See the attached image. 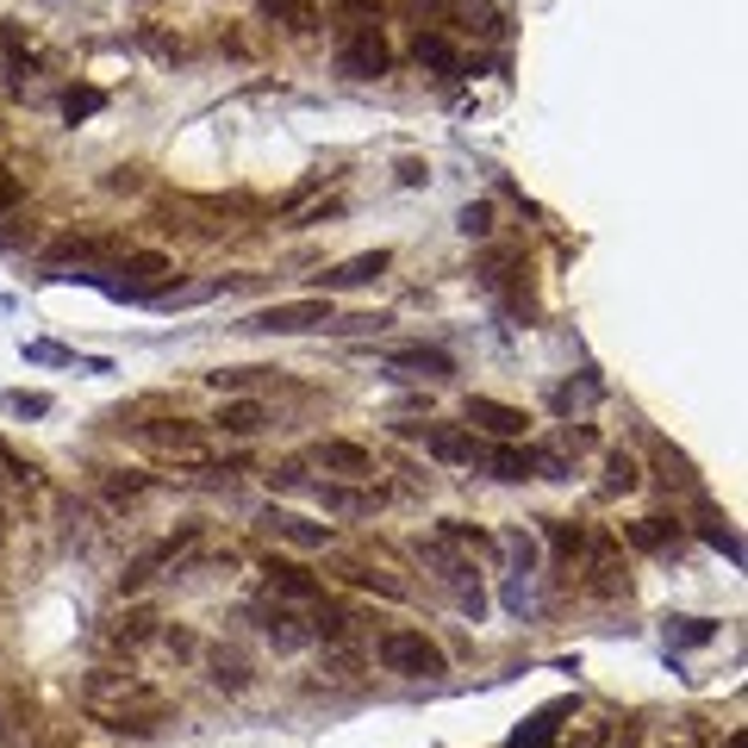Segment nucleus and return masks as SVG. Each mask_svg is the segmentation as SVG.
I'll use <instances>...</instances> for the list:
<instances>
[{
  "mask_svg": "<svg viewBox=\"0 0 748 748\" xmlns=\"http://www.w3.org/2000/svg\"><path fill=\"white\" fill-rule=\"evenodd\" d=\"M375 661H381L387 673H400V680H443V673H449V655L424 630H381Z\"/></svg>",
  "mask_w": 748,
  "mask_h": 748,
  "instance_id": "nucleus-1",
  "label": "nucleus"
},
{
  "mask_svg": "<svg viewBox=\"0 0 748 748\" xmlns=\"http://www.w3.org/2000/svg\"><path fill=\"white\" fill-rule=\"evenodd\" d=\"M275 487H306V493L325 505L331 518H362V512H375V505L387 499V493H368V487H356V480H306L293 461L275 475Z\"/></svg>",
  "mask_w": 748,
  "mask_h": 748,
  "instance_id": "nucleus-2",
  "label": "nucleus"
},
{
  "mask_svg": "<svg viewBox=\"0 0 748 748\" xmlns=\"http://www.w3.org/2000/svg\"><path fill=\"white\" fill-rule=\"evenodd\" d=\"M337 312H331V300L319 293V300H281V306H263L249 312L244 331H263V337H306V331H325Z\"/></svg>",
  "mask_w": 748,
  "mask_h": 748,
  "instance_id": "nucleus-3",
  "label": "nucleus"
},
{
  "mask_svg": "<svg viewBox=\"0 0 748 748\" xmlns=\"http://www.w3.org/2000/svg\"><path fill=\"white\" fill-rule=\"evenodd\" d=\"M337 76H349V81L387 76V38H381V25H349L344 38H337Z\"/></svg>",
  "mask_w": 748,
  "mask_h": 748,
  "instance_id": "nucleus-4",
  "label": "nucleus"
},
{
  "mask_svg": "<svg viewBox=\"0 0 748 748\" xmlns=\"http://www.w3.org/2000/svg\"><path fill=\"white\" fill-rule=\"evenodd\" d=\"M256 630H263V643H269L275 655H293L319 636V624H306V605H281V599H275V605L256 612Z\"/></svg>",
  "mask_w": 748,
  "mask_h": 748,
  "instance_id": "nucleus-5",
  "label": "nucleus"
},
{
  "mask_svg": "<svg viewBox=\"0 0 748 748\" xmlns=\"http://www.w3.org/2000/svg\"><path fill=\"white\" fill-rule=\"evenodd\" d=\"M193 543H200V531H193V524H188V531H175V537H163V543H150V549H144V556H137L125 574H119V593H144V587H150L163 568H169V561L188 556Z\"/></svg>",
  "mask_w": 748,
  "mask_h": 748,
  "instance_id": "nucleus-6",
  "label": "nucleus"
},
{
  "mask_svg": "<svg viewBox=\"0 0 748 748\" xmlns=\"http://www.w3.org/2000/svg\"><path fill=\"white\" fill-rule=\"evenodd\" d=\"M137 437H144V449H156V456L206 468V443H200V431H193V424H181V418H175V424H144Z\"/></svg>",
  "mask_w": 748,
  "mask_h": 748,
  "instance_id": "nucleus-7",
  "label": "nucleus"
},
{
  "mask_svg": "<svg viewBox=\"0 0 748 748\" xmlns=\"http://www.w3.org/2000/svg\"><path fill=\"white\" fill-rule=\"evenodd\" d=\"M405 431H412V437H424V449H431V456L437 461H449V468H461V461H480V449H487V443L475 437V431H461V424H405Z\"/></svg>",
  "mask_w": 748,
  "mask_h": 748,
  "instance_id": "nucleus-8",
  "label": "nucleus"
},
{
  "mask_svg": "<svg viewBox=\"0 0 748 748\" xmlns=\"http://www.w3.org/2000/svg\"><path fill=\"white\" fill-rule=\"evenodd\" d=\"M256 524H263L269 537L293 543V549H331V543H337V531H331V524H312V518H300V512H281V505H269Z\"/></svg>",
  "mask_w": 748,
  "mask_h": 748,
  "instance_id": "nucleus-9",
  "label": "nucleus"
},
{
  "mask_svg": "<svg viewBox=\"0 0 748 748\" xmlns=\"http://www.w3.org/2000/svg\"><path fill=\"white\" fill-rule=\"evenodd\" d=\"M263 580H269V593L281 599V605H319V599H325V587H319L300 561H275L269 556L263 561Z\"/></svg>",
  "mask_w": 748,
  "mask_h": 748,
  "instance_id": "nucleus-10",
  "label": "nucleus"
},
{
  "mask_svg": "<svg viewBox=\"0 0 748 748\" xmlns=\"http://www.w3.org/2000/svg\"><path fill=\"white\" fill-rule=\"evenodd\" d=\"M312 461H319L331 480H368V475H375V456H368L362 443H344V437L312 443Z\"/></svg>",
  "mask_w": 748,
  "mask_h": 748,
  "instance_id": "nucleus-11",
  "label": "nucleus"
},
{
  "mask_svg": "<svg viewBox=\"0 0 748 748\" xmlns=\"http://www.w3.org/2000/svg\"><path fill=\"white\" fill-rule=\"evenodd\" d=\"M387 269H393V249H362V256H349V263H337V269L319 275V288H325V293L368 288V281H381Z\"/></svg>",
  "mask_w": 748,
  "mask_h": 748,
  "instance_id": "nucleus-12",
  "label": "nucleus"
},
{
  "mask_svg": "<svg viewBox=\"0 0 748 748\" xmlns=\"http://www.w3.org/2000/svg\"><path fill=\"white\" fill-rule=\"evenodd\" d=\"M212 431H219V437H263V431H269V405L263 400H225L212 412Z\"/></svg>",
  "mask_w": 748,
  "mask_h": 748,
  "instance_id": "nucleus-13",
  "label": "nucleus"
},
{
  "mask_svg": "<svg viewBox=\"0 0 748 748\" xmlns=\"http://www.w3.org/2000/svg\"><path fill=\"white\" fill-rule=\"evenodd\" d=\"M468 424H480V431H493V437H505V443H512V437H524V424H531V418H524L518 405H499V400H468Z\"/></svg>",
  "mask_w": 748,
  "mask_h": 748,
  "instance_id": "nucleus-14",
  "label": "nucleus"
},
{
  "mask_svg": "<svg viewBox=\"0 0 748 748\" xmlns=\"http://www.w3.org/2000/svg\"><path fill=\"white\" fill-rule=\"evenodd\" d=\"M387 362H393V368H418V381H449V375H456V362H449L443 349H431V344H405V349H393Z\"/></svg>",
  "mask_w": 748,
  "mask_h": 748,
  "instance_id": "nucleus-15",
  "label": "nucleus"
},
{
  "mask_svg": "<svg viewBox=\"0 0 748 748\" xmlns=\"http://www.w3.org/2000/svg\"><path fill=\"white\" fill-rule=\"evenodd\" d=\"M480 468H493V480H531V475H537V449H512V443H499V449H480Z\"/></svg>",
  "mask_w": 748,
  "mask_h": 748,
  "instance_id": "nucleus-16",
  "label": "nucleus"
},
{
  "mask_svg": "<svg viewBox=\"0 0 748 748\" xmlns=\"http://www.w3.org/2000/svg\"><path fill=\"white\" fill-rule=\"evenodd\" d=\"M206 680L219 692H249V680H256V673H249V661L237 649H212L206 655Z\"/></svg>",
  "mask_w": 748,
  "mask_h": 748,
  "instance_id": "nucleus-17",
  "label": "nucleus"
},
{
  "mask_svg": "<svg viewBox=\"0 0 748 748\" xmlns=\"http://www.w3.org/2000/svg\"><path fill=\"white\" fill-rule=\"evenodd\" d=\"M418 63H424V69H437V76H456V69H461L456 44L443 38V32H418Z\"/></svg>",
  "mask_w": 748,
  "mask_h": 748,
  "instance_id": "nucleus-18",
  "label": "nucleus"
},
{
  "mask_svg": "<svg viewBox=\"0 0 748 748\" xmlns=\"http://www.w3.org/2000/svg\"><path fill=\"white\" fill-rule=\"evenodd\" d=\"M636 480H643V468H636V456H624V449H612L605 456V493H636Z\"/></svg>",
  "mask_w": 748,
  "mask_h": 748,
  "instance_id": "nucleus-19",
  "label": "nucleus"
},
{
  "mask_svg": "<svg viewBox=\"0 0 748 748\" xmlns=\"http://www.w3.org/2000/svg\"><path fill=\"white\" fill-rule=\"evenodd\" d=\"M69 256H107V237H88V231H69V237H57L51 244V263H69Z\"/></svg>",
  "mask_w": 748,
  "mask_h": 748,
  "instance_id": "nucleus-20",
  "label": "nucleus"
},
{
  "mask_svg": "<svg viewBox=\"0 0 748 748\" xmlns=\"http://www.w3.org/2000/svg\"><path fill=\"white\" fill-rule=\"evenodd\" d=\"M175 263L163 256V249H137V256H125L119 263V275H132V281H156V275H169Z\"/></svg>",
  "mask_w": 748,
  "mask_h": 748,
  "instance_id": "nucleus-21",
  "label": "nucleus"
},
{
  "mask_svg": "<svg viewBox=\"0 0 748 748\" xmlns=\"http://www.w3.org/2000/svg\"><path fill=\"white\" fill-rule=\"evenodd\" d=\"M673 537H680V524H668V518H643V524H630V543H636V549H668Z\"/></svg>",
  "mask_w": 748,
  "mask_h": 748,
  "instance_id": "nucleus-22",
  "label": "nucleus"
},
{
  "mask_svg": "<svg viewBox=\"0 0 748 748\" xmlns=\"http://www.w3.org/2000/svg\"><path fill=\"white\" fill-rule=\"evenodd\" d=\"M711 636H717V624H711V617H673V624H668V643H680V649L711 643Z\"/></svg>",
  "mask_w": 748,
  "mask_h": 748,
  "instance_id": "nucleus-23",
  "label": "nucleus"
},
{
  "mask_svg": "<svg viewBox=\"0 0 748 748\" xmlns=\"http://www.w3.org/2000/svg\"><path fill=\"white\" fill-rule=\"evenodd\" d=\"M556 743V711H543V717H531V724L512 736V748H549Z\"/></svg>",
  "mask_w": 748,
  "mask_h": 748,
  "instance_id": "nucleus-24",
  "label": "nucleus"
},
{
  "mask_svg": "<svg viewBox=\"0 0 748 748\" xmlns=\"http://www.w3.org/2000/svg\"><path fill=\"white\" fill-rule=\"evenodd\" d=\"M349 587H362V593H381V599H405V587L400 580H387V574H375V568H349Z\"/></svg>",
  "mask_w": 748,
  "mask_h": 748,
  "instance_id": "nucleus-25",
  "label": "nucleus"
},
{
  "mask_svg": "<svg viewBox=\"0 0 748 748\" xmlns=\"http://www.w3.org/2000/svg\"><path fill=\"white\" fill-rule=\"evenodd\" d=\"M499 549L512 556V568H518V574H531V568H537V543L524 537V531H505V537H499Z\"/></svg>",
  "mask_w": 748,
  "mask_h": 748,
  "instance_id": "nucleus-26",
  "label": "nucleus"
},
{
  "mask_svg": "<svg viewBox=\"0 0 748 748\" xmlns=\"http://www.w3.org/2000/svg\"><path fill=\"white\" fill-rule=\"evenodd\" d=\"M144 636H150V617L137 612V617H119L113 630H107V643H113V649H137Z\"/></svg>",
  "mask_w": 748,
  "mask_h": 748,
  "instance_id": "nucleus-27",
  "label": "nucleus"
},
{
  "mask_svg": "<svg viewBox=\"0 0 748 748\" xmlns=\"http://www.w3.org/2000/svg\"><path fill=\"white\" fill-rule=\"evenodd\" d=\"M163 649H169V655H181V661H193V655H200V643H193V630H188V624H169V630H163Z\"/></svg>",
  "mask_w": 748,
  "mask_h": 748,
  "instance_id": "nucleus-28",
  "label": "nucleus"
},
{
  "mask_svg": "<svg viewBox=\"0 0 748 748\" xmlns=\"http://www.w3.org/2000/svg\"><path fill=\"white\" fill-rule=\"evenodd\" d=\"M461 231H468V237H487V231H493V206H487V200L461 206Z\"/></svg>",
  "mask_w": 748,
  "mask_h": 748,
  "instance_id": "nucleus-29",
  "label": "nucleus"
},
{
  "mask_svg": "<svg viewBox=\"0 0 748 748\" xmlns=\"http://www.w3.org/2000/svg\"><path fill=\"white\" fill-rule=\"evenodd\" d=\"M549 543H556L561 556H580V543H587V537H580L574 524H549Z\"/></svg>",
  "mask_w": 748,
  "mask_h": 748,
  "instance_id": "nucleus-30",
  "label": "nucleus"
},
{
  "mask_svg": "<svg viewBox=\"0 0 748 748\" xmlns=\"http://www.w3.org/2000/svg\"><path fill=\"white\" fill-rule=\"evenodd\" d=\"M144 487H150V480H137V475H125V480H107V499H113V505H125V499H137V493H144Z\"/></svg>",
  "mask_w": 748,
  "mask_h": 748,
  "instance_id": "nucleus-31",
  "label": "nucleus"
},
{
  "mask_svg": "<svg viewBox=\"0 0 748 748\" xmlns=\"http://www.w3.org/2000/svg\"><path fill=\"white\" fill-rule=\"evenodd\" d=\"M13 412H25V418H44V412H51V400H44V393H13Z\"/></svg>",
  "mask_w": 748,
  "mask_h": 748,
  "instance_id": "nucleus-32",
  "label": "nucleus"
},
{
  "mask_svg": "<svg viewBox=\"0 0 748 748\" xmlns=\"http://www.w3.org/2000/svg\"><path fill=\"white\" fill-rule=\"evenodd\" d=\"M94 107H100V94H94V88H81V94H69V100H63V113H69V119L94 113Z\"/></svg>",
  "mask_w": 748,
  "mask_h": 748,
  "instance_id": "nucleus-33",
  "label": "nucleus"
},
{
  "mask_svg": "<svg viewBox=\"0 0 748 748\" xmlns=\"http://www.w3.org/2000/svg\"><path fill=\"white\" fill-rule=\"evenodd\" d=\"M605 743H612V729H605V724H587L568 748H605Z\"/></svg>",
  "mask_w": 748,
  "mask_h": 748,
  "instance_id": "nucleus-34",
  "label": "nucleus"
},
{
  "mask_svg": "<svg viewBox=\"0 0 748 748\" xmlns=\"http://www.w3.org/2000/svg\"><path fill=\"white\" fill-rule=\"evenodd\" d=\"M13 200H20V181H7V188H0V212L13 206Z\"/></svg>",
  "mask_w": 748,
  "mask_h": 748,
  "instance_id": "nucleus-35",
  "label": "nucleus"
}]
</instances>
